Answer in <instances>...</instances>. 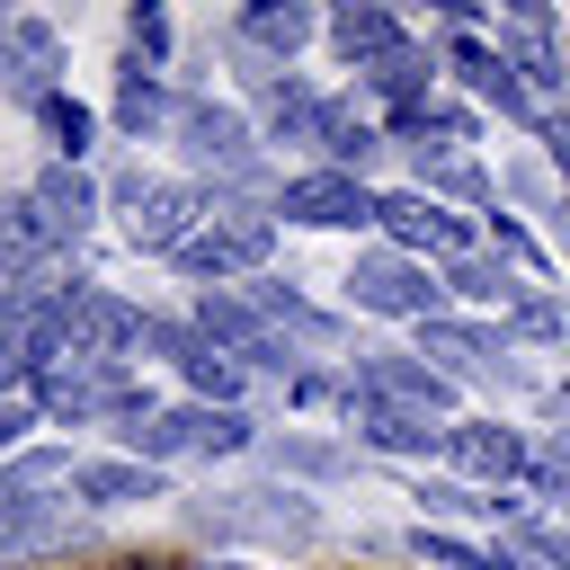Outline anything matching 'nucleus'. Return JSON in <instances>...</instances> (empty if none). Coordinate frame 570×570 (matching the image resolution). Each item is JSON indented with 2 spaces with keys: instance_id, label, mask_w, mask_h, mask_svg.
Masks as SVG:
<instances>
[{
  "instance_id": "obj_2",
  "label": "nucleus",
  "mask_w": 570,
  "mask_h": 570,
  "mask_svg": "<svg viewBox=\"0 0 570 570\" xmlns=\"http://www.w3.org/2000/svg\"><path fill=\"white\" fill-rule=\"evenodd\" d=\"M356 294H365V303H383V312H419V303H428V294L410 285V267H365V276H356Z\"/></svg>"
},
{
  "instance_id": "obj_3",
  "label": "nucleus",
  "mask_w": 570,
  "mask_h": 570,
  "mask_svg": "<svg viewBox=\"0 0 570 570\" xmlns=\"http://www.w3.org/2000/svg\"><path fill=\"white\" fill-rule=\"evenodd\" d=\"M89 490H98V499H151V472H125V463H116V472H89Z\"/></svg>"
},
{
  "instance_id": "obj_1",
  "label": "nucleus",
  "mask_w": 570,
  "mask_h": 570,
  "mask_svg": "<svg viewBox=\"0 0 570 570\" xmlns=\"http://www.w3.org/2000/svg\"><path fill=\"white\" fill-rule=\"evenodd\" d=\"M285 214H294V223H365L374 205H365V187H347V178H294V187H285Z\"/></svg>"
}]
</instances>
